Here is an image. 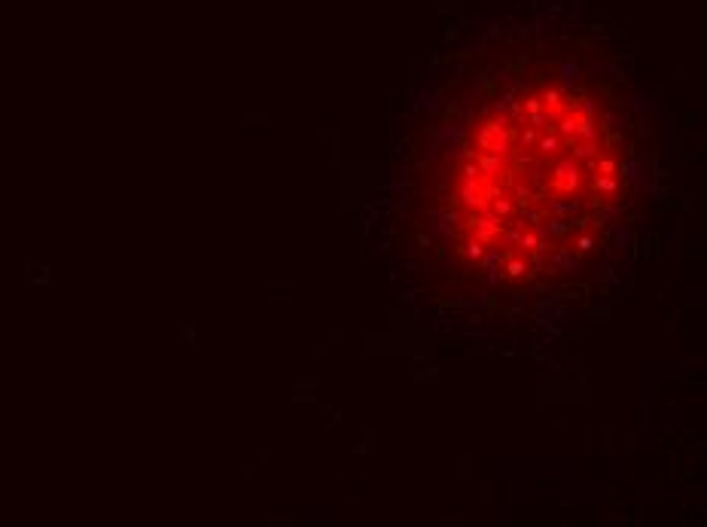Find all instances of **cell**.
<instances>
[{"label": "cell", "instance_id": "cell-1", "mask_svg": "<svg viewBox=\"0 0 707 527\" xmlns=\"http://www.w3.org/2000/svg\"><path fill=\"white\" fill-rule=\"evenodd\" d=\"M625 180L622 137L595 98L534 80L460 128L436 198L439 223L479 278L534 284L588 253Z\"/></svg>", "mask_w": 707, "mask_h": 527}]
</instances>
